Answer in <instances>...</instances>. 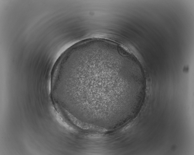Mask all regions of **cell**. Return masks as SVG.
Segmentation results:
<instances>
[{
  "label": "cell",
  "mask_w": 194,
  "mask_h": 155,
  "mask_svg": "<svg viewBox=\"0 0 194 155\" xmlns=\"http://www.w3.org/2000/svg\"><path fill=\"white\" fill-rule=\"evenodd\" d=\"M135 78L125 56L104 47L74 53L64 61L60 72V79L69 91L70 102L77 112L119 110Z\"/></svg>",
  "instance_id": "cell-1"
}]
</instances>
